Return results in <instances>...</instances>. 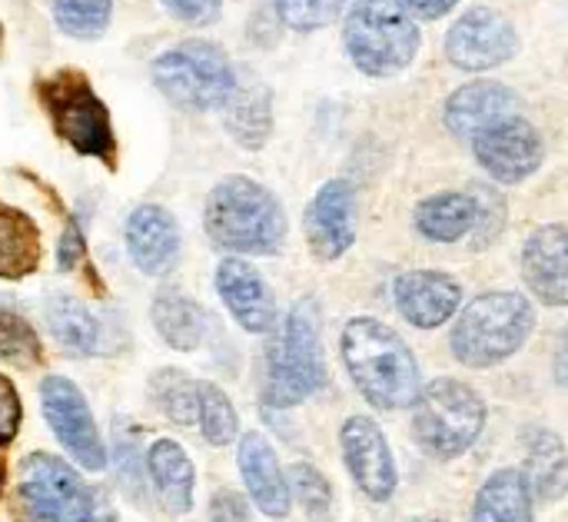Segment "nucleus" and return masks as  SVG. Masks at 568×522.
<instances>
[{
    "instance_id": "nucleus-1",
    "label": "nucleus",
    "mask_w": 568,
    "mask_h": 522,
    "mask_svg": "<svg viewBox=\"0 0 568 522\" xmlns=\"http://www.w3.org/2000/svg\"><path fill=\"white\" fill-rule=\"evenodd\" d=\"M343 367L356 387V393L383 410H409L419 396V367L409 343L376 317H356L343 327L339 337Z\"/></svg>"
},
{
    "instance_id": "nucleus-2",
    "label": "nucleus",
    "mask_w": 568,
    "mask_h": 522,
    "mask_svg": "<svg viewBox=\"0 0 568 522\" xmlns=\"http://www.w3.org/2000/svg\"><path fill=\"white\" fill-rule=\"evenodd\" d=\"M286 210L270 187L253 177H223L203 207V230L226 253L270 257L286 240Z\"/></svg>"
},
{
    "instance_id": "nucleus-3",
    "label": "nucleus",
    "mask_w": 568,
    "mask_h": 522,
    "mask_svg": "<svg viewBox=\"0 0 568 522\" xmlns=\"http://www.w3.org/2000/svg\"><path fill=\"white\" fill-rule=\"evenodd\" d=\"M329 370L323 357V317L313 297L300 300L283 330L270 340L263 357V403L270 410H290L326 390Z\"/></svg>"
},
{
    "instance_id": "nucleus-4",
    "label": "nucleus",
    "mask_w": 568,
    "mask_h": 522,
    "mask_svg": "<svg viewBox=\"0 0 568 522\" xmlns=\"http://www.w3.org/2000/svg\"><path fill=\"white\" fill-rule=\"evenodd\" d=\"M536 330V307L516 290H493L466 303L449 333L456 363L489 370L516 357Z\"/></svg>"
},
{
    "instance_id": "nucleus-5",
    "label": "nucleus",
    "mask_w": 568,
    "mask_h": 522,
    "mask_svg": "<svg viewBox=\"0 0 568 522\" xmlns=\"http://www.w3.org/2000/svg\"><path fill=\"white\" fill-rule=\"evenodd\" d=\"M343 47L359 73L386 80L413 67L423 30L403 0H349L343 13Z\"/></svg>"
},
{
    "instance_id": "nucleus-6",
    "label": "nucleus",
    "mask_w": 568,
    "mask_h": 522,
    "mask_svg": "<svg viewBox=\"0 0 568 522\" xmlns=\"http://www.w3.org/2000/svg\"><path fill=\"white\" fill-rule=\"evenodd\" d=\"M37 100H40L53 133L70 150H77L80 157H93V160L106 163L110 170L116 167V133H113L110 110L83 70L60 67L47 77H40Z\"/></svg>"
},
{
    "instance_id": "nucleus-7",
    "label": "nucleus",
    "mask_w": 568,
    "mask_h": 522,
    "mask_svg": "<svg viewBox=\"0 0 568 522\" xmlns=\"http://www.w3.org/2000/svg\"><path fill=\"white\" fill-rule=\"evenodd\" d=\"M486 426V400L463 380L439 377L413 403V436L426 456L449 463L473 450Z\"/></svg>"
},
{
    "instance_id": "nucleus-8",
    "label": "nucleus",
    "mask_w": 568,
    "mask_h": 522,
    "mask_svg": "<svg viewBox=\"0 0 568 522\" xmlns=\"http://www.w3.org/2000/svg\"><path fill=\"white\" fill-rule=\"evenodd\" d=\"M156 90L183 110H223L240 83V73L223 47L210 40H183L163 50L153 67Z\"/></svg>"
},
{
    "instance_id": "nucleus-9",
    "label": "nucleus",
    "mask_w": 568,
    "mask_h": 522,
    "mask_svg": "<svg viewBox=\"0 0 568 522\" xmlns=\"http://www.w3.org/2000/svg\"><path fill=\"white\" fill-rule=\"evenodd\" d=\"M20 516L27 522H93L103 516L93 490L53 453H27L17 473Z\"/></svg>"
},
{
    "instance_id": "nucleus-10",
    "label": "nucleus",
    "mask_w": 568,
    "mask_h": 522,
    "mask_svg": "<svg viewBox=\"0 0 568 522\" xmlns=\"http://www.w3.org/2000/svg\"><path fill=\"white\" fill-rule=\"evenodd\" d=\"M40 406L57 443L77 460V466L87 473H103L106 446L80 387L70 383L67 377H47L40 383Z\"/></svg>"
},
{
    "instance_id": "nucleus-11",
    "label": "nucleus",
    "mask_w": 568,
    "mask_h": 522,
    "mask_svg": "<svg viewBox=\"0 0 568 522\" xmlns=\"http://www.w3.org/2000/svg\"><path fill=\"white\" fill-rule=\"evenodd\" d=\"M519 53V33L506 13L493 7H469L446 30V60L466 73H489Z\"/></svg>"
},
{
    "instance_id": "nucleus-12",
    "label": "nucleus",
    "mask_w": 568,
    "mask_h": 522,
    "mask_svg": "<svg viewBox=\"0 0 568 522\" xmlns=\"http://www.w3.org/2000/svg\"><path fill=\"white\" fill-rule=\"evenodd\" d=\"M473 153L479 160V167L489 173V180L496 183H523L529 180L542 160H546V143H542V133L536 130V123L519 113V117H509L496 127H489L486 133H479L473 140Z\"/></svg>"
},
{
    "instance_id": "nucleus-13",
    "label": "nucleus",
    "mask_w": 568,
    "mask_h": 522,
    "mask_svg": "<svg viewBox=\"0 0 568 522\" xmlns=\"http://www.w3.org/2000/svg\"><path fill=\"white\" fill-rule=\"evenodd\" d=\"M339 446L346 473L356 483V490L373 503H389L399 486V473L379 423L369 416H349L339 426Z\"/></svg>"
},
{
    "instance_id": "nucleus-14",
    "label": "nucleus",
    "mask_w": 568,
    "mask_h": 522,
    "mask_svg": "<svg viewBox=\"0 0 568 522\" xmlns=\"http://www.w3.org/2000/svg\"><path fill=\"white\" fill-rule=\"evenodd\" d=\"M306 247L316 260L333 263L356 243V193L346 180H329L316 190L303 217Z\"/></svg>"
},
{
    "instance_id": "nucleus-15",
    "label": "nucleus",
    "mask_w": 568,
    "mask_h": 522,
    "mask_svg": "<svg viewBox=\"0 0 568 522\" xmlns=\"http://www.w3.org/2000/svg\"><path fill=\"white\" fill-rule=\"evenodd\" d=\"M519 113H523V97L509 83L473 80V83H463L459 90L449 93L443 120L456 140L473 143L489 127H496L509 117H519Z\"/></svg>"
},
{
    "instance_id": "nucleus-16",
    "label": "nucleus",
    "mask_w": 568,
    "mask_h": 522,
    "mask_svg": "<svg viewBox=\"0 0 568 522\" xmlns=\"http://www.w3.org/2000/svg\"><path fill=\"white\" fill-rule=\"evenodd\" d=\"M216 293L230 317L246 330V333H273L276 327V297L266 283V277L240 257H226L216 267Z\"/></svg>"
},
{
    "instance_id": "nucleus-17",
    "label": "nucleus",
    "mask_w": 568,
    "mask_h": 522,
    "mask_svg": "<svg viewBox=\"0 0 568 522\" xmlns=\"http://www.w3.org/2000/svg\"><path fill=\"white\" fill-rule=\"evenodd\" d=\"M396 310L416 330H439L463 307V283L443 270H409L393 283Z\"/></svg>"
},
{
    "instance_id": "nucleus-18",
    "label": "nucleus",
    "mask_w": 568,
    "mask_h": 522,
    "mask_svg": "<svg viewBox=\"0 0 568 522\" xmlns=\"http://www.w3.org/2000/svg\"><path fill=\"white\" fill-rule=\"evenodd\" d=\"M523 280L542 307L568 310V227H536L523 243Z\"/></svg>"
},
{
    "instance_id": "nucleus-19",
    "label": "nucleus",
    "mask_w": 568,
    "mask_h": 522,
    "mask_svg": "<svg viewBox=\"0 0 568 522\" xmlns=\"http://www.w3.org/2000/svg\"><path fill=\"white\" fill-rule=\"evenodd\" d=\"M126 250L140 273L166 277L180 263V250H183L176 217L160 203H140L126 217Z\"/></svg>"
},
{
    "instance_id": "nucleus-20",
    "label": "nucleus",
    "mask_w": 568,
    "mask_h": 522,
    "mask_svg": "<svg viewBox=\"0 0 568 522\" xmlns=\"http://www.w3.org/2000/svg\"><path fill=\"white\" fill-rule=\"evenodd\" d=\"M236 463H240L246 493L256 503V510L270 520H286L293 510V493L270 440L263 433H246L240 440Z\"/></svg>"
},
{
    "instance_id": "nucleus-21",
    "label": "nucleus",
    "mask_w": 568,
    "mask_h": 522,
    "mask_svg": "<svg viewBox=\"0 0 568 522\" xmlns=\"http://www.w3.org/2000/svg\"><path fill=\"white\" fill-rule=\"evenodd\" d=\"M47 327L60 343V350L73 357H100L113 350L110 323L73 297H53L47 303Z\"/></svg>"
},
{
    "instance_id": "nucleus-22",
    "label": "nucleus",
    "mask_w": 568,
    "mask_h": 522,
    "mask_svg": "<svg viewBox=\"0 0 568 522\" xmlns=\"http://www.w3.org/2000/svg\"><path fill=\"white\" fill-rule=\"evenodd\" d=\"M146 476L153 483L156 503L166 516H186L193 510L196 470L176 440H156L146 450Z\"/></svg>"
},
{
    "instance_id": "nucleus-23",
    "label": "nucleus",
    "mask_w": 568,
    "mask_h": 522,
    "mask_svg": "<svg viewBox=\"0 0 568 522\" xmlns=\"http://www.w3.org/2000/svg\"><path fill=\"white\" fill-rule=\"evenodd\" d=\"M226 133L243 150H263L273 133V93L256 77H240L230 103L223 107Z\"/></svg>"
},
{
    "instance_id": "nucleus-24",
    "label": "nucleus",
    "mask_w": 568,
    "mask_h": 522,
    "mask_svg": "<svg viewBox=\"0 0 568 522\" xmlns=\"http://www.w3.org/2000/svg\"><path fill=\"white\" fill-rule=\"evenodd\" d=\"M473 522H536V493L523 470H496L476 493Z\"/></svg>"
},
{
    "instance_id": "nucleus-25",
    "label": "nucleus",
    "mask_w": 568,
    "mask_h": 522,
    "mask_svg": "<svg viewBox=\"0 0 568 522\" xmlns=\"http://www.w3.org/2000/svg\"><path fill=\"white\" fill-rule=\"evenodd\" d=\"M413 223L433 243H459L476 227V200L469 190L466 193H459V190L433 193L416 203Z\"/></svg>"
},
{
    "instance_id": "nucleus-26",
    "label": "nucleus",
    "mask_w": 568,
    "mask_h": 522,
    "mask_svg": "<svg viewBox=\"0 0 568 522\" xmlns=\"http://www.w3.org/2000/svg\"><path fill=\"white\" fill-rule=\"evenodd\" d=\"M43 260V240L37 223L0 200V280H23Z\"/></svg>"
},
{
    "instance_id": "nucleus-27",
    "label": "nucleus",
    "mask_w": 568,
    "mask_h": 522,
    "mask_svg": "<svg viewBox=\"0 0 568 522\" xmlns=\"http://www.w3.org/2000/svg\"><path fill=\"white\" fill-rule=\"evenodd\" d=\"M526 480L542 503H559L568 493V446L552 430H532L526 440Z\"/></svg>"
},
{
    "instance_id": "nucleus-28",
    "label": "nucleus",
    "mask_w": 568,
    "mask_h": 522,
    "mask_svg": "<svg viewBox=\"0 0 568 522\" xmlns=\"http://www.w3.org/2000/svg\"><path fill=\"white\" fill-rule=\"evenodd\" d=\"M153 327L170 350L193 353L206 340V310L186 293L163 290L153 300Z\"/></svg>"
},
{
    "instance_id": "nucleus-29",
    "label": "nucleus",
    "mask_w": 568,
    "mask_h": 522,
    "mask_svg": "<svg viewBox=\"0 0 568 522\" xmlns=\"http://www.w3.org/2000/svg\"><path fill=\"white\" fill-rule=\"evenodd\" d=\"M153 390V403L156 410L176 423V426H193L200 420V393H196V380H190L186 373L166 367L160 373H153L150 380Z\"/></svg>"
},
{
    "instance_id": "nucleus-30",
    "label": "nucleus",
    "mask_w": 568,
    "mask_h": 522,
    "mask_svg": "<svg viewBox=\"0 0 568 522\" xmlns=\"http://www.w3.org/2000/svg\"><path fill=\"white\" fill-rule=\"evenodd\" d=\"M200 393V433L210 446H230L240 433V416L233 400L216 383H196Z\"/></svg>"
},
{
    "instance_id": "nucleus-31",
    "label": "nucleus",
    "mask_w": 568,
    "mask_h": 522,
    "mask_svg": "<svg viewBox=\"0 0 568 522\" xmlns=\"http://www.w3.org/2000/svg\"><path fill=\"white\" fill-rule=\"evenodd\" d=\"M110 17H113V0H53V20L73 40L103 37Z\"/></svg>"
},
{
    "instance_id": "nucleus-32",
    "label": "nucleus",
    "mask_w": 568,
    "mask_h": 522,
    "mask_svg": "<svg viewBox=\"0 0 568 522\" xmlns=\"http://www.w3.org/2000/svg\"><path fill=\"white\" fill-rule=\"evenodd\" d=\"M286 480H290V493H293V500L303 506L306 520H333V486H329V480H326L313 463H296V466H290Z\"/></svg>"
},
{
    "instance_id": "nucleus-33",
    "label": "nucleus",
    "mask_w": 568,
    "mask_h": 522,
    "mask_svg": "<svg viewBox=\"0 0 568 522\" xmlns=\"http://www.w3.org/2000/svg\"><path fill=\"white\" fill-rule=\"evenodd\" d=\"M0 360L13 367H40L43 363V340L37 330L13 310L0 307Z\"/></svg>"
},
{
    "instance_id": "nucleus-34",
    "label": "nucleus",
    "mask_w": 568,
    "mask_h": 522,
    "mask_svg": "<svg viewBox=\"0 0 568 522\" xmlns=\"http://www.w3.org/2000/svg\"><path fill=\"white\" fill-rule=\"evenodd\" d=\"M349 0H273L280 20L296 33H316L329 27L339 13H346Z\"/></svg>"
},
{
    "instance_id": "nucleus-35",
    "label": "nucleus",
    "mask_w": 568,
    "mask_h": 522,
    "mask_svg": "<svg viewBox=\"0 0 568 522\" xmlns=\"http://www.w3.org/2000/svg\"><path fill=\"white\" fill-rule=\"evenodd\" d=\"M473 200H476V227H473V247L476 250H486L489 243L499 240L503 227H506V197L489 187V183H476L473 190Z\"/></svg>"
},
{
    "instance_id": "nucleus-36",
    "label": "nucleus",
    "mask_w": 568,
    "mask_h": 522,
    "mask_svg": "<svg viewBox=\"0 0 568 522\" xmlns=\"http://www.w3.org/2000/svg\"><path fill=\"white\" fill-rule=\"evenodd\" d=\"M20 423H23V403H20V393H17V387L0 373V453L17 440Z\"/></svg>"
},
{
    "instance_id": "nucleus-37",
    "label": "nucleus",
    "mask_w": 568,
    "mask_h": 522,
    "mask_svg": "<svg viewBox=\"0 0 568 522\" xmlns=\"http://www.w3.org/2000/svg\"><path fill=\"white\" fill-rule=\"evenodd\" d=\"M170 17H176L180 23H190V27H206L220 17L223 10V0H160Z\"/></svg>"
},
{
    "instance_id": "nucleus-38",
    "label": "nucleus",
    "mask_w": 568,
    "mask_h": 522,
    "mask_svg": "<svg viewBox=\"0 0 568 522\" xmlns=\"http://www.w3.org/2000/svg\"><path fill=\"white\" fill-rule=\"evenodd\" d=\"M87 260V240H83V227L77 220L67 223V230L60 233V243H57V267L63 273H73L80 263Z\"/></svg>"
},
{
    "instance_id": "nucleus-39",
    "label": "nucleus",
    "mask_w": 568,
    "mask_h": 522,
    "mask_svg": "<svg viewBox=\"0 0 568 522\" xmlns=\"http://www.w3.org/2000/svg\"><path fill=\"white\" fill-rule=\"evenodd\" d=\"M250 500L236 490H216L210 496V522H250Z\"/></svg>"
},
{
    "instance_id": "nucleus-40",
    "label": "nucleus",
    "mask_w": 568,
    "mask_h": 522,
    "mask_svg": "<svg viewBox=\"0 0 568 522\" xmlns=\"http://www.w3.org/2000/svg\"><path fill=\"white\" fill-rule=\"evenodd\" d=\"M120 480L123 486L133 493L136 503H143V473H140V456H136V443H120Z\"/></svg>"
},
{
    "instance_id": "nucleus-41",
    "label": "nucleus",
    "mask_w": 568,
    "mask_h": 522,
    "mask_svg": "<svg viewBox=\"0 0 568 522\" xmlns=\"http://www.w3.org/2000/svg\"><path fill=\"white\" fill-rule=\"evenodd\" d=\"M403 3L409 7V13L416 20H439L446 13H453L459 0H403Z\"/></svg>"
},
{
    "instance_id": "nucleus-42",
    "label": "nucleus",
    "mask_w": 568,
    "mask_h": 522,
    "mask_svg": "<svg viewBox=\"0 0 568 522\" xmlns=\"http://www.w3.org/2000/svg\"><path fill=\"white\" fill-rule=\"evenodd\" d=\"M556 380H559L562 390H568V330L562 333L559 347H556Z\"/></svg>"
},
{
    "instance_id": "nucleus-43",
    "label": "nucleus",
    "mask_w": 568,
    "mask_h": 522,
    "mask_svg": "<svg viewBox=\"0 0 568 522\" xmlns=\"http://www.w3.org/2000/svg\"><path fill=\"white\" fill-rule=\"evenodd\" d=\"M93 522H113V520H110V516H106V513H103V516H100V520H93Z\"/></svg>"
},
{
    "instance_id": "nucleus-44",
    "label": "nucleus",
    "mask_w": 568,
    "mask_h": 522,
    "mask_svg": "<svg viewBox=\"0 0 568 522\" xmlns=\"http://www.w3.org/2000/svg\"><path fill=\"white\" fill-rule=\"evenodd\" d=\"M426 522H446V520H426Z\"/></svg>"
}]
</instances>
